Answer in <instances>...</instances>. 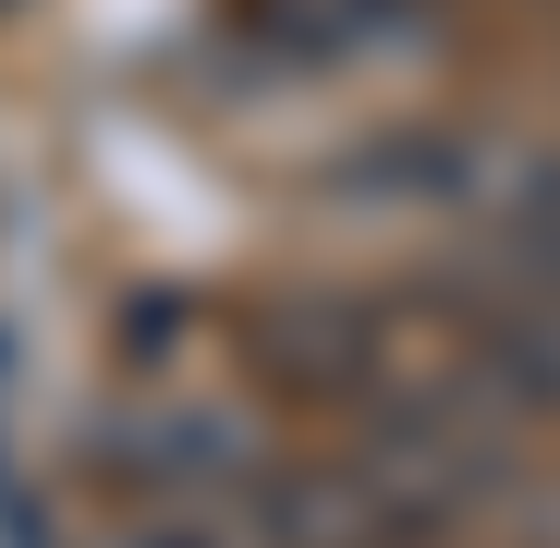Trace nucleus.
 <instances>
[{
  "label": "nucleus",
  "mask_w": 560,
  "mask_h": 548,
  "mask_svg": "<svg viewBox=\"0 0 560 548\" xmlns=\"http://www.w3.org/2000/svg\"><path fill=\"white\" fill-rule=\"evenodd\" d=\"M256 536L268 548H390L378 500H365L341 464H305V476H268L256 488Z\"/></svg>",
  "instance_id": "5"
},
{
  "label": "nucleus",
  "mask_w": 560,
  "mask_h": 548,
  "mask_svg": "<svg viewBox=\"0 0 560 548\" xmlns=\"http://www.w3.org/2000/svg\"><path fill=\"white\" fill-rule=\"evenodd\" d=\"M122 548H232L220 524H147V536H122Z\"/></svg>",
  "instance_id": "8"
},
{
  "label": "nucleus",
  "mask_w": 560,
  "mask_h": 548,
  "mask_svg": "<svg viewBox=\"0 0 560 548\" xmlns=\"http://www.w3.org/2000/svg\"><path fill=\"white\" fill-rule=\"evenodd\" d=\"M463 353L488 365V390H500L512 427L560 415V281H524V293L476 305V341H463Z\"/></svg>",
  "instance_id": "3"
},
{
  "label": "nucleus",
  "mask_w": 560,
  "mask_h": 548,
  "mask_svg": "<svg viewBox=\"0 0 560 548\" xmlns=\"http://www.w3.org/2000/svg\"><path fill=\"white\" fill-rule=\"evenodd\" d=\"M110 464H135V476H159V488H183V476H196V488H220V476H256V427L244 415H147V427H122L110 439Z\"/></svg>",
  "instance_id": "6"
},
{
  "label": "nucleus",
  "mask_w": 560,
  "mask_h": 548,
  "mask_svg": "<svg viewBox=\"0 0 560 548\" xmlns=\"http://www.w3.org/2000/svg\"><path fill=\"white\" fill-rule=\"evenodd\" d=\"M488 220H500V256L524 268V281H560V159H524V171H500Z\"/></svg>",
  "instance_id": "7"
},
{
  "label": "nucleus",
  "mask_w": 560,
  "mask_h": 548,
  "mask_svg": "<svg viewBox=\"0 0 560 548\" xmlns=\"http://www.w3.org/2000/svg\"><path fill=\"white\" fill-rule=\"evenodd\" d=\"M500 171L512 159H488L476 135H390V147L341 159L329 183H341V196H390V208H488Z\"/></svg>",
  "instance_id": "4"
},
{
  "label": "nucleus",
  "mask_w": 560,
  "mask_h": 548,
  "mask_svg": "<svg viewBox=\"0 0 560 548\" xmlns=\"http://www.w3.org/2000/svg\"><path fill=\"white\" fill-rule=\"evenodd\" d=\"M244 365L293 403L378 390L390 378V317L353 305V293H280V305H244Z\"/></svg>",
  "instance_id": "2"
},
{
  "label": "nucleus",
  "mask_w": 560,
  "mask_h": 548,
  "mask_svg": "<svg viewBox=\"0 0 560 548\" xmlns=\"http://www.w3.org/2000/svg\"><path fill=\"white\" fill-rule=\"evenodd\" d=\"M341 476L378 500V524H390V548H415V536H451L463 512H488V488L512 476V427L500 415H476L463 390H390L378 415L353 427V451H341Z\"/></svg>",
  "instance_id": "1"
}]
</instances>
